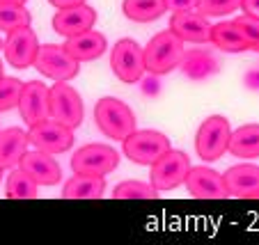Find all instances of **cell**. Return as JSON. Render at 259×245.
Returning <instances> with one entry per match:
<instances>
[{
	"mask_svg": "<svg viewBox=\"0 0 259 245\" xmlns=\"http://www.w3.org/2000/svg\"><path fill=\"white\" fill-rule=\"evenodd\" d=\"M94 122L99 131L110 140H124L138 128L136 113L131 110V106L115 96L99 99L94 106Z\"/></svg>",
	"mask_w": 259,
	"mask_h": 245,
	"instance_id": "1",
	"label": "cell"
},
{
	"mask_svg": "<svg viewBox=\"0 0 259 245\" xmlns=\"http://www.w3.org/2000/svg\"><path fill=\"white\" fill-rule=\"evenodd\" d=\"M184 39H179L172 30L154 34L145 46V67L152 76H165L175 71L184 58Z\"/></svg>",
	"mask_w": 259,
	"mask_h": 245,
	"instance_id": "2",
	"label": "cell"
},
{
	"mask_svg": "<svg viewBox=\"0 0 259 245\" xmlns=\"http://www.w3.org/2000/svg\"><path fill=\"white\" fill-rule=\"evenodd\" d=\"M124 156L136 165H149L152 167L163 154H167L172 149L170 137L163 135L156 128H140L133 131L128 137L122 140Z\"/></svg>",
	"mask_w": 259,
	"mask_h": 245,
	"instance_id": "3",
	"label": "cell"
},
{
	"mask_svg": "<svg viewBox=\"0 0 259 245\" xmlns=\"http://www.w3.org/2000/svg\"><path fill=\"white\" fill-rule=\"evenodd\" d=\"M230 137H232V126L230 119L223 115H211L200 124L195 135V152L204 163L220 161L223 154L230 149Z\"/></svg>",
	"mask_w": 259,
	"mask_h": 245,
	"instance_id": "4",
	"label": "cell"
},
{
	"mask_svg": "<svg viewBox=\"0 0 259 245\" xmlns=\"http://www.w3.org/2000/svg\"><path fill=\"white\" fill-rule=\"evenodd\" d=\"M32 67L41 76L55 80V83H67V80L76 78L80 71L78 60L69 55V51L64 46H55V44H41Z\"/></svg>",
	"mask_w": 259,
	"mask_h": 245,
	"instance_id": "5",
	"label": "cell"
},
{
	"mask_svg": "<svg viewBox=\"0 0 259 245\" xmlns=\"http://www.w3.org/2000/svg\"><path fill=\"white\" fill-rule=\"evenodd\" d=\"M191 156L181 149H170L167 154H163L156 163L152 165L149 172V181L154 183L158 192L175 190L181 183L186 181L188 172H191Z\"/></svg>",
	"mask_w": 259,
	"mask_h": 245,
	"instance_id": "6",
	"label": "cell"
},
{
	"mask_svg": "<svg viewBox=\"0 0 259 245\" xmlns=\"http://www.w3.org/2000/svg\"><path fill=\"white\" fill-rule=\"evenodd\" d=\"M110 67H113V74L122 83H128V85L140 83L147 71L145 48L136 39H128V37L119 39L113 46V53H110Z\"/></svg>",
	"mask_w": 259,
	"mask_h": 245,
	"instance_id": "7",
	"label": "cell"
},
{
	"mask_svg": "<svg viewBox=\"0 0 259 245\" xmlns=\"http://www.w3.org/2000/svg\"><path fill=\"white\" fill-rule=\"evenodd\" d=\"M119 165V152H115L110 144L92 142L76 149L71 156V170L80 174H99L106 177Z\"/></svg>",
	"mask_w": 259,
	"mask_h": 245,
	"instance_id": "8",
	"label": "cell"
},
{
	"mask_svg": "<svg viewBox=\"0 0 259 245\" xmlns=\"http://www.w3.org/2000/svg\"><path fill=\"white\" fill-rule=\"evenodd\" d=\"M51 117L69 128H78L83 124V99L69 83H55L51 87Z\"/></svg>",
	"mask_w": 259,
	"mask_h": 245,
	"instance_id": "9",
	"label": "cell"
},
{
	"mask_svg": "<svg viewBox=\"0 0 259 245\" xmlns=\"http://www.w3.org/2000/svg\"><path fill=\"white\" fill-rule=\"evenodd\" d=\"M28 137H30V144H32L34 149L49 152V154H53V156L55 154L69 152V149L73 147V128L55 122L53 117L30 126Z\"/></svg>",
	"mask_w": 259,
	"mask_h": 245,
	"instance_id": "10",
	"label": "cell"
},
{
	"mask_svg": "<svg viewBox=\"0 0 259 245\" xmlns=\"http://www.w3.org/2000/svg\"><path fill=\"white\" fill-rule=\"evenodd\" d=\"M39 51V39L30 25L19 28L14 32H7V39L3 44V53H5V62H10L14 69H28L34 64Z\"/></svg>",
	"mask_w": 259,
	"mask_h": 245,
	"instance_id": "11",
	"label": "cell"
},
{
	"mask_svg": "<svg viewBox=\"0 0 259 245\" xmlns=\"http://www.w3.org/2000/svg\"><path fill=\"white\" fill-rule=\"evenodd\" d=\"M19 113L28 126L51 119V87H46L41 80L23 83L19 99Z\"/></svg>",
	"mask_w": 259,
	"mask_h": 245,
	"instance_id": "12",
	"label": "cell"
},
{
	"mask_svg": "<svg viewBox=\"0 0 259 245\" xmlns=\"http://www.w3.org/2000/svg\"><path fill=\"white\" fill-rule=\"evenodd\" d=\"M186 188L195 200H227L230 190L225 186V179L220 172H215L213 167L197 165L191 167L186 177Z\"/></svg>",
	"mask_w": 259,
	"mask_h": 245,
	"instance_id": "13",
	"label": "cell"
},
{
	"mask_svg": "<svg viewBox=\"0 0 259 245\" xmlns=\"http://www.w3.org/2000/svg\"><path fill=\"white\" fill-rule=\"evenodd\" d=\"M211 28H213V23H209V19L204 14H200L197 10L175 12L170 19V30L188 44H209Z\"/></svg>",
	"mask_w": 259,
	"mask_h": 245,
	"instance_id": "14",
	"label": "cell"
},
{
	"mask_svg": "<svg viewBox=\"0 0 259 245\" xmlns=\"http://www.w3.org/2000/svg\"><path fill=\"white\" fill-rule=\"evenodd\" d=\"M94 23H97V12L88 3L76 7H62L53 16V30L60 37H64V39L85 32V30H92Z\"/></svg>",
	"mask_w": 259,
	"mask_h": 245,
	"instance_id": "15",
	"label": "cell"
},
{
	"mask_svg": "<svg viewBox=\"0 0 259 245\" xmlns=\"http://www.w3.org/2000/svg\"><path fill=\"white\" fill-rule=\"evenodd\" d=\"M19 167L28 172L39 186H58V181L62 179V167L55 161V156L49 152H41V149L25 152Z\"/></svg>",
	"mask_w": 259,
	"mask_h": 245,
	"instance_id": "16",
	"label": "cell"
},
{
	"mask_svg": "<svg viewBox=\"0 0 259 245\" xmlns=\"http://www.w3.org/2000/svg\"><path fill=\"white\" fill-rule=\"evenodd\" d=\"M223 179L230 190V197H236V200H252L254 192H259V165H252V163L232 165L223 174Z\"/></svg>",
	"mask_w": 259,
	"mask_h": 245,
	"instance_id": "17",
	"label": "cell"
},
{
	"mask_svg": "<svg viewBox=\"0 0 259 245\" xmlns=\"http://www.w3.org/2000/svg\"><path fill=\"white\" fill-rule=\"evenodd\" d=\"M30 144L28 131L19 126H10L0 131V167L3 170H12L19 167L21 158L25 156Z\"/></svg>",
	"mask_w": 259,
	"mask_h": 245,
	"instance_id": "18",
	"label": "cell"
},
{
	"mask_svg": "<svg viewBox=\"0 0 259 245\" xmlns=\"http://www.w3.org/2000/svg\"><path fill=\"white\" fill-rule=\"evenodd\" d=\"M62 46L69 51V55H73L78 62H92V60L101 58V55L106 53L108 41L101 32H97V30L92 28L80 34L67 37V41H64Z\"/></svg>",
	"mask_w": 259,
	"mask_h": 245,
	"instance_id": "19",
	"label": "cell"
},
{
	"mask_svg": "<svg viewBox=\"0 0 259 245\" xmlns=\"http://www.w3.org/2000/svg\"><path fill=\"white\" fill-rule=\"evenodd\" d=\"M179 69L184 71V76L191 80H206L220 71V62L215 60L213 53H209V51L191 48V51H184V58H181Z\"/></svg>",
	"mask_w": 259,
	"mask_h": 245,
	"instance_id": "20",
	"label": "cell"
},
{
	"mask_svg": "<svg viewBox=\"0 0 259 245\" xmlns=\"http://www.w3.org/2000/svg\"><path fill=\"white\" fill-rule=\"evenodd\" d=\"M60 195L64 200H101L106 195V179L99 174L73 172V177L62 186Z\"/></svg>",
	"mask_w": 259,
	"mask_h": 245,
	"instance_id": "21",
	"label": "cell"
},
{
	"mask_svg": "<svg viewBox=\"0 0 259 245\" xmlns=\"http://www.w3.org/2000/svg\"><path fill=\"white\" fill-rule=\"evenodd\" d=\"M211 44H215V48H220L223 53H243V51H250L248 41L241 34V30L236 28L234 21L213 23V28H211Z\"/></svg>",
	"mask_w": 259,
	"mask_h": 245,
	"instance_id": "22",
	"label": "cell"
},
{
	"mask_svg": "<svg viewBox=\"0 0 259 245\" xmlns=\"http://www.w3.org/2000/svg\"><path fill=\"white\" fill-rule=\"evenodd\" d=\"M227 152L236 158H259V124H243L232 131L230 149Z\"/></svg>",
	"mask_w": 259,
	"mask_h": 245,
	"instance_id": "23",
	"label": "cell"
},
{
	"mask_svg": "<svg viewBox=\"0 0 259 245\" xmlns=\"http://www.w3.org/2000/svg\"><path fill=\"white\" fill-rule=\"evenodd\" d=\"M122 12L133 23H152L167 12L165 0H124Z\"/></svg>",
	"mask_w": 259,
	"mask_h": 245,
	"instance_id": "24",
	"label": "cell"
},
{
	"mask_svg": "<svg viewBox=\"0 0 259 245\" xmlns=\"http://www.w3.org/2000/svg\"><path fill=\"white\" fill-rule=\"evenodd\" d=\"M5 197H10V200H37L39 197V183L25 170L12 167L5 181Z\"/></svg>",
	"mask_w": 259,
	"mask_h": 245,
	"instance_id": "25",
	"label": "cell"
},
{
	"mask_svg": "<svg viewBox=\"0 0 259 245\" xmlns=\"http://www.w3.org/2000/svg\"><path fill=\"white\" fill-rule=\"evenodd\" d=\"M30 23H32V14L25 10V5L0 3V32H14Z\"/></svg>",
	"mask_w": 259,
	"mask_h": 245,
	"instance_id": "26",
	"label": "cell"
},
{
	"mask_svg": "<svg viewBox=\"0 0 259 245\" xmlns=\"http://www.w3.org/2000/svg\"><path fill=\"white\" fill-rule=\"evenodd\" d=\"M161 192L154 188V183H145V181H136L128 179L122 181L113 188V200H156Z\"/></svg>",
	"mask_w": 259,
	"mask_h": 245,
	"instance_id": "27",
	"label": "cell"
},
{
	"mask_svg": "<svg viewBox=\"0 0 259 245\" xmlns=\"http://www.w3.org/2000/svg\"><path fill=\"white\" fill-rule=\"evenodd\" d=\"M23 83L14 76H5L0 80V113H10V110L19 108V99Z\"/></svg>",
	"mask_w": 259,
	"mask_h": 245,
	"instance_id": "28",
	"label": "cell"
},
{
	"mask_svg": "<svg viewBox=\"0 0 259 245\" xmlns=\"http://www.w3.org/2000/svg\"><path fill=\"white\" fill-rule=\"evenodd\" d=\"M243 0H197V12L206 19H223L241 7Z\"/></svg>",
	"mask_w": 259,
	"mask_h": 245,
	"instance_id": "29",
	"label": "cell"
},
{
	"mask_svg": "<svg viewBox=\"0 0 259 245\" xmlns=\"http://www.w3.org/2000/svg\"><path fill=\"white\" fill-rule=\"evenodd\" d=\"M234 23H236V28L241 30V34L245 37L250 51L259 53V19H254V16H250V14H241L234 19Z\"/></svg>",
	"mask_w": 259,
	"mask_h": 245,
	"instance_id": "30",
	"label": "cell"
},
{
	"mask_svg": "<svg viewBox=\"0 0 259 245\" xmlns=\"http://www.w3.org/2000/svg\"><path fill=\"white\" fill-rule=\"evenodd\" d=\"M167 12H193L197 10V0H165Z\"/></svg>",
	"mask_w": 259,
	"mask_h": 245,
	"instance_id": "31",
	"label": "cell"
},
{
	"mask_svg": "<svg viewBox=\"0 0 259 245\" xmlns=\"http://www.w3.org/2000/svg\"><path fill=\"white\" fill-rule=\"evenodd\" d=\"M241 10H243V14H250V16H254V19H259V0H243V3H241Z\"/></svg>",
	"mask_w": 259,
	"mask_h": 245,
	"instance_id": "32",
	"label": "cell"
},
{
	"mask_svg": "<svg viewBox=\"0 0 259 245\" xmlns=\"http://www.w3.org/2000/svg\"><path fill=\"white\" fill-rule=\"evenodd\" d=\"M53 7H58V10H62V7H76V5H83L85 0H49Z\"/></svg>",
	"mask_w": 259,
	"mask_h": 245,
	"instance_id": "33",
	"label": "cell"
},
{
	"mask_svg": "<svg viewBox=\"0 0 259 245\" xmlns=\"http://www.w3.org/2000/svg\"><path fill=\"white\" fill-rule=\"evenodd\" d=\"M245 80H248V87L257 89V87H259V69H254V71H250V74L245 76Z\"/></svg>",
	"mask_w": 259,
	"mask_h": 245,
	"instance_id": "34",
	"label": "cell"
},
{
	"mask_svg": "<svg viewBox=\"0 0 259 245\" xmlns=\"http://www.w3.org/2000/svg\"><path fill=\"white\" fill-rule=\"evenodd\" d=\"M0 3H12V5H25L28 0H0Z\"/></svg>",
	"mask_w": 259,
	"mask_h": 245,
	"instance_id": "35",
	"label": "cell"
},
{
	"mask_svg": "<svg viewBox=\"0 0 259 245\" xmlns=\"http://www.w3.org/2000/svg\"><path fill=\"white\" fill-rule=\"evenodd\" d=\"M5 78V64H3V60H0V80Z\"/></svg>",
	"mask_w": 259,
	"mask_h": 245,
	"instance_id": "36",
	"label": "cell"
},
{
	"mask_svg": "<svg viewBox=\"0 0 259 245\" xmlns=\"http://www.w3.org/2000/svg\"><path fill=\"white\" fill-rule=\"evenodd\" d=\"M0 181H3V167H0Z\"/></svg>",
	"mask_w": 259,
	"mask_h": 245,
	"instance_id": "37",
	"label": "cell"
},
{
	"mask_svg": "<svg viewBox=\"0 0 259 245\" xmlns=\"http://www.w3.org/2000/svg\"><path fill=\"white\" fill-rule=\"evenodd\" d=\"M3 44H5V41H3V39H0V51H3Z\"/></svg>",
	"mask_w": 259,
	"mask_h": 245,
	"instance_id": "38",
	"label": "cell"
}]
</instances>
